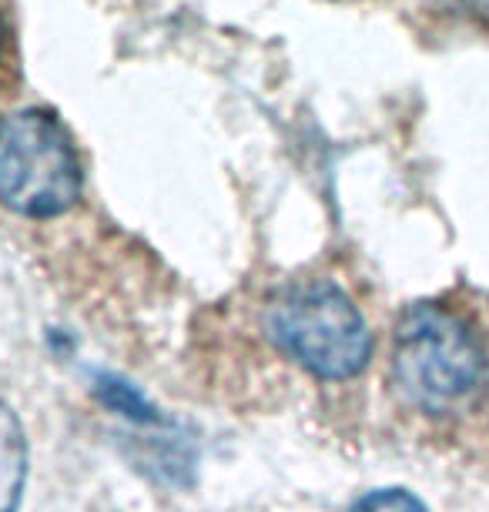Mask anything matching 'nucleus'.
I'll use <instances>...</instances> for the list:
<instances>
[{"instance_id": "6", "label": "nucleus", "mask_w": 489, "mask_h": 512, "mask_svg": "<svg viewBox=\"0 0 489 512\" xmlns=\"http://www.w3.org/2000/svg\"><path fill=\"white\" fill-rule=\"evenodd\" d=\"M349 512H429L423 499H416L409 489H372L352 502Z\"/></svg>"}, {"instance_id": "1", "label": "nucleus", "mask_w": 489, "mask_h": 512, "mask_svg": "<svg viewBox=\"0 0 489 512\" xmlns=\"http://www.w3.org/2000/svg\"><path fill=\"white\" fill-rule=\"evenodd\" d=\"M265 335L315 379H356L372 359V335L352 298L329 278L282 288L265 308Z\"/></svg>"}, {"instance_id": "2", "label": "nucleus", "mask_w": 489, "mask_h": 512, "mask_svg": "<svg viewBox=\"0 0 489 512\" xmlns=\"http://www.w3.org/2000/svg\"><path fill=\"white\" fill-rule=\"evenodd\" d=\"M81 164L71 134L47 111H14L0 121V205L47 221L78 205Z\"/></svg>"}, {"instance_id": "5", "label": "nucleus", "mask_w": 489, "mask_h": 512, "mask_svg": "<svg viewBox=\"0 0 489 512\" xmlns=\"http://www.w3.org/2000/svg\"><path fill=\"white\" fill-rule=\"evenodd\" d=\"M91 392L104 409H111L114 415H121L124 422L131 425H165V415H161L155 405L145 399V392L134 389L128 379L114 372H94L91 375Z\"/></svg>"}, {"instance_id": "3", "label": "nucleus", "mask_w": 489, "mask_h": 512, "mask_svg": "<svg viewBox=\"0 0 489 512\" xmlns=\"http://www.w3.org/2000/svg\"><path fill=\"white\" fill-rule=\"evenodd\" d=\"M392 375L409 402L446 409L483 379V349L449 308L412 305L396 325Z\"/></svg>"}, {"instance_id": "4", "label": "nucleus", "mask_w": 489, "mask_h": 512, "mask_svg": "<svg viewBox=\"0 0 489 512\" xmlns=\"http://www.w3.org/2000/svg\"><path fill=\"white\" fill-rule=\"evenodd\" d=\"M27 472H31V446L24 422L11 402L0 399V512H21Z\"/></svg>"}]
</instances>
